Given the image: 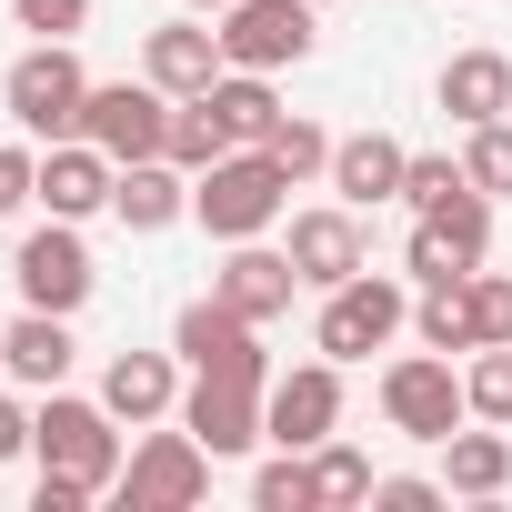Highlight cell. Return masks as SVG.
<instances>
[{
	"instance_id": "6da1fadb",
	"label": "cell",
	"mask_w": 512,
	"mask_h": 512,
	"mask_svg": "<svg viewBox=\"0 0 512 512\" xmlns=\"http://www.w3.org/2000/svg\"><path fill=\"white\" fill-rule=\"evenodd\" d=\"M0 111L21 121V141H81V111H91V71L71 41H31L11 71H0Z\"/></svg>"
},
{
	"instance_id": "7a4b0ae2",
	"label": "cell",
	"mask_w": 512,
	"mask_h": 512,
	"mask_svg": "<svg viewBox=\"0 0 512 512\" xmlns=\"http://www.w3.org/2000/svg\"><path fill=\"white\" fill-rule=\"evenodd\" d=\"M31 462L41 472H71V482H91V492H121V412L111 402H81V392H41V412H31Z\"/></svg>"
},
{
	"instance_id": "3957f363",
	"label": "cell",
	"mask_w": 512,
	"mask_h": 512,
	"mask_svg": "<svg viewBox=\"0 0 512 512\" xmlns=\"http://www.w3.org/2000/svg\"><path fill=\"white\" fill-rule=\"evenodd\" d=\"M282 201H292V171L272 151H221L211 171H191V221L211 241H262L282 221Z\"/></svg>"
},
{
	"instance_id": "277c9868",
	"label": "cell",
	"mask_w": 512,
	"mask_h": 512,
	"mask_svg": "<svg viewBox=\"0 0 512 512\" xmlns=\"http://www.w3.org/2000/svg\"><path fill=\"white\" fill-rule=\"evenodd\" d=\"M382 422L402 432V442H452L462 422H472V402H462V372H452V352H402V362H382Z\"/></svg>"
},
{
	"instance_id": "5b68a950",
	"label": "cell",
	"mask_w": 512,
	"mask_h": 512,
	"mask_svg": "<svg viewBox=\"0 0 512 512\" xmlns=\"http://www.w3.org/2000/svg\"><path fill=\"white\" fill-rule=\"evenodd\" d=\"M402 322H412V292H402L392 272H352V282L322 292L312 352H332V362H372L382 342H402Z\"/></svg>"
},
{
	"instance_id": "8992f818",
	"label": "cell",
	"mask_w": 512,
	"mask_h": 512,
	"mask_svg": "<svg viewBox=\"0 0 512 512\" xmlns=\"http://www.w3.org/2000/svg\"><path fill=\"white\" fill-rule=\"evenodd\" d=\"M171 352H181L191 372H211V382H272V352H262V322H251V312H231L221 292L181 302V322H171Z\"/></svg>"
},
{
	"instance_id": "52a82bcc",
	"label": "cell",
	"mask_w": 512,
	"mask_h": 512,
	"mask_svg": "<svg viewBox=\"0 0 512 512\" xmlns=\"http://www.w3.org/2000/svg\"><path fill=\"white\" fill-rule=\"evenodd\" d=\"M171 91L141 71V81H91V111H81V141H101L111 161H161L171 151Z\"/></svg>"
},
{
	"instance_id": "ba28073f",
	"label": "cell",
	"mask_w": 512,
	"mask_h": 512,
	"mask_svg": "<svg viewBox=\"0 0 512 512\" xmlns=\"http://www.w3.org/2000/svg\"><path fill=\"white\" fill-rule=\"evenodd\" d=\"M322 11H312V0H231V11H221V61L231 71H302L312 61V31Z\"/></svg>"
},
{
	"instance_id": "9c48e42d",
	"label": "cell",
	"mask_w": 512,
	"mask_h": 512,
	"mask_svg": "<svg viewBox=\"0 0 512 512\" xmlns=\"http://www.w3.org/2000/svg\"><path fill=\"white\" fill-rule=\"evenodd\" d=\"M262 432H272V452H312V442H332V432H342V362L322 352V362L272 372V392H262Z\"/></svg>"
},
{
	"instance_id": "30bf717a",
	"label": "cell",
	"mask_w": 512,
	"mask_h": 512,
	"mask_svg": "<svg viewBox=\"0 0 512 512\" xmlns=\"http://www.w3.org/2000/svg\"><path fill=\"white\" fill-rule=\"evenodd\" d=\"M201 492H211V452L191 442V422L131 442V462H121V502H131V512H191Z\"/></svg>"
},
{
	"instance_id": "8fae6325",
	"label": "cell",
	"mask_w": 512,
	"mask_h": 512,
	"mask_svg": "<svg viewBox=\"0 0 512 512\" xmlns=\"http://www.w3.org/2000/svg\"><path fill=\"white\" fill-rule=\"evenodd\" d=\"M11 282H21V302L31 312H81L91 302V241H81V221H41L21 251H11Z\"/></svg>"
},
{
	"instance_id": "7c38bea8",
	"label": "cell",
	"mask_w": 512,
	"mask_h": 512,
	"mask_svg": "<svg viewBox=\"0 0 512 512\" xmlns=\"http://www.w3.org/2000/svg\"><path fill=\"white\" fill-rule=\"evenodd\" d=\"M292 272H302V292H332V282H352V272H372V241H362V211L352 201H322V211H292Z\"/></svg>"
},
{
	"instance_id": "4fadbf2b",
	"label": "cell",
	"mask_w": 512,
	"mask_h": 512,
	"mask_svg": "<svg viewBox=\"0 0 512 512\" xmlns=\"http://www.w3.org/2000/svg\"><path fill=\"white\" fill-rule=\"evenodd\" d=\"M262 392H272V382H211V372H191V392H181L171 422H191V442H201L211 462H231V452H251V442H272V432H262Z\"/></svg>"
},
{
	"instance_id": "5bb4252c",
	"label": "cell",
	"mask_w": 512,
	"mask_h": 512,
	"mask_svg": "<svg viewBox=\"0 0 512 512\" xmlns=\"http://www.w3.org/2000/svg\"><path fill=\"white\" fill-rule=\"evenodd\" d=\"M211 292H221L231 312H251V322H282L292 292H302V272H292V251H272V241H221Z\"/></svg>"
},
{
	"instance_id": "9a60e30c",
	"label": "cell",
	"mask_w": 512,
	"mask_h": 512,
	"mask_svg": "<svg viewBox=\"0 0 512 512\" xmlns=\"http://www.w3.org/2000/svg\"><path fill=\"white\" fill-rule=\"evenodd\" d=\"M141 71H151V81H161L171 101H201V91H211V81H221L231 61H221V31H211V21L191 11V21H161V31L141 41Z\"/></svg>"
},
{
	"instance_id": "2e32d148",
	"label": "cell",
	"mask_w": 512,
	"mask_h": 512,
	"mask_svg": "<svg viewBox=\"0 0 512 512\" xmlns=\"http://www.w3.org/2000/svg\"><path fill=\"white\" fill-rule=\"evenodd\" d=\"M111 181H121V161H111L101 141H51V151H41V211H51V221L111 211Z\"/></svg>"
},
{
	"instance_id": "e0dca14e",
	"label": "cell",
	"mask_w": 512,
	"mask_h": 512,
	"mask_svg": "<svg viewBox=\"0 0 512 512\" xmlns=\"http://www.w3.org/2000/svg\"><path fill=\"white\" fill-rule=\"evenodd\" d=\"M432 101H442L462 131L512 121V51H452V61H442V81H432Z\"/></svg>"
},
{
	"instance_id": "ac0fdd59",
	"label": "cell",
	"mask_w": 512,
	"mask_h": 512,
	"mask_svg": "<svg viewBox=\"0 0 512 512\" xmlns=\"http://www.w3.org/2000/svg\"><path fill=\"white\" fill-rule=\"evenodd\" d=\"M0 362H11V382H31V392H61V382H71V362H81L71 312H31V302H21V322L0 332Z\"/></svg>"
},
{
	"instance_id": "d6986e66",
	"label": "cell",
	"mask_w": 512,
	"mask_h": 512,
	"mask_svg": "<svg viewBox=\"0 0 512 512\" xmlns=\"http://www.w3.org/2000/svg\"><path fill=\"white\" fill-rule=\"evenodd\" d=\"M191 211V171L161 151V161H121V181H111V221L121 231H171Z\"/></svg>"
},
{
	"instance_id": "ffe728a7",
	"label": "cell",
	"mask_w": 512,
	"mask_h": 512,
	"mask_svg": "<svg viewBox=\"0 0 512 512\" xmlns=\"http://www.w3.org/2000/svg\"><path fill=\"white\" fill-rule=\"evenodd\" d=\"M101 402H111L121 422H171V412H181V352H111Z\"/></svg>"
},
{
	"instance_id": "44dd1931",
	"label": "cell",
	"mask_w": 512,
	"mask_h": 512,
	"mask_svg": "<svg viewBox=\"0 0 512 512\" xmlns=\"http://www.w3.org/2000/svg\"><path fill=\"white\" fill-rule=\"evenodd\" d=\"M442 492L452 502H502L512 492V432L502 422H462L442 442Z\"/></svg>"
},
{
	"instance_id": "7402d4cb",
	"label": "cell",
	"mask_w": 512,
	"mask_h": 512,
	"mask_svg": "<svg viewBox=\"0 0 512 512\" xmlns=\"http://www.w3.org/2000/svg\"><path fill=\"white\" fill-rule=\"evenodd\" d=\"M402 161H412V151H402L392 131H352V141H332V171H322V181H332L352 211H372V201H402Z\"/></svg>"
},
{
	"instance_id": "603a6c76",
	"label": "cell",
	"mask_w": 512,
	"mask_h": 512,
	"mask_svg": "<svg viewBox=\"0 0 512 512\" xmlns=\"http://www.w3.org/2000/svg\"><path fill=\"white\" fill-rule=\"evenodd\" d=\"M201 101L221 111V131H231L241 151H262V141H272V121H282V91H272V71H221Z\"/></svg>"
},
{
	"instance_id": "cb8c5ba5",
	"label": "cell",
	"mask_w": 512,
	"mask_h": 512,
	"mask_svg": "<svg viewBox=\"0 0 512 512\" xmlns=\"http://www.w3.org/2000/svg\"><path fill=\"white\" fill-rule=\"evenodd\" d=\"M251 512H322V482H312V452H272L251 472Z\"/></svg>"
},
{
	"instance_id": "d4e9b609",
	"label": "cell",
	"mask_w": 512,
	"mask_h": 512,
	"mask_svg": "<svg viewBox=\"0 0 512 512\" xmlns=\"http://www.w3.org/2000/svg\"><path fill=\"white\" fill-rule=\"evenodd\" d=\"M412 332H422L432 352H472V282H432V292L412 302Z\"/></svg>"
},
{
	"instance_id": "484cf974",
	"label": "cell",
	"mask_w": 512,
	"mask_h": 512,
	"mask_svg": "<svg viewBox=\"0 0 512 512\" xmlns=\"http://www.w3.org/2000/svg\"><path fill=\"white\" fill-rule=\"evenodd\" d=\"M312 482H322V512H342V502H372L382 472H372V452H352V442L332 432V442H312Z\"/></svg>"
},
{
	"instance_id": "4316f807",
	"label": "cell",
	"mask_w": 512,
	"mask_h": 512,
	"mask_svg": "<svg viewBox=\"0 0 512 512\" xmlns=\"http://www.w3.org/2000/svg\"><path fill=\"white\" fill-rule=\"evenodd\" d=\"M462 402H472V422H502L512 432V342H482L462 362Z\"/></svg>"
},
{
	"instance_id": "83f0119b",
	"label": "cell",
	"mask_w": 512,
	"mask_h": 512,
	"mask_svg": "<svg viewBox=\"0 0 512 512\" xmlns=\"http://www.w3.org/2000/svg\"><path fill=\"white\" fill-rule=\"evenodd\" d=\"M262 151H272V161H282V171H292V191H302V181H322V171H332V131H322V121H302V111H282V121H272V141H262Z\"/></svg>"
},
{
	"instance_id": "f1b7e54d",
	"label": "cell",
	"mask_w": 512,
	"mask_h": 512,
	"mask_svg": "<svg viewBox=\"0 0 512 512\" xmlns=\"http://www.w3.org/2000/svg\"><path fill=\"white\" fill-rule=\"evenodd\" d=\"M402 272H412V282L432 292V282H472L482 262H472V251H462V241H452L442 221H412V251H402Z\"/></svg>"
},
{
	"instance_id": "f546056e",
	"label": "cell",
	"mask_w": 512,
	"mask_h": 512,
	"mask_svg": "<svg viewBox=\"0 0 512 512\" xmlns=\"http://www.w3.org/2000/svg\"><path fill=\"white\" fill-rule=\"evenodd\" d=\"M221 151H241V141L221 131V111H211V101H181V111H171V161H181V171H211Z\"/></svg>"
},
{
	"instance_id": "4dcf8cb0",
	"label": "cell",
	"mask_w": 512,
	"mask_h": 512,
	"mask_svg": "<svg viewBox=\"0 0 512 512\" xmlns=\"http://www.w3.org/2000/svg\"><path fill=\"white\" fill-rule=\"evenodd\" d=\"M462 171H472V191L512 201V121H482V131H462Z\"/></svg>"
},
{
	"instance_id": "1f68e13d",
	"label": "cell",
	"mask_w": 512,
	"mask_h": 512,
	"mask_svg": "<svg viewBox=\"0 0 512 512\" xmlns=\"http://www.w3.org/2000/svg\"><path fill=\"white\" fill-rule=\"evenodd\" d=\"M462 181H472V171H462V161H442V151H412V161H402V201H412V211H432V201H452Z\"/></svg>"
},
{
	"instance_id": "d6a6232c",
	"label": "cell",
	"mask_w": 512,
	"mask_h": 512,
	"mask_svg": "<svg viewBox=\"0 0 512 512\" xmlns=\"http://www.w3.org/2000/svg\"><path fill=\"white\" fill-rule=\"evenodd\" d=\"M512 342V272H472V352Z\"/></svg>"
},
{
	"instance_id": "836d02e7",
	"label": "cell",
	"mask_w": 512,
	"mask_h": 512,
	"mask_svg": "<svg viewBox=\"0 0 512 512\" xmlns=\"http://www.w3.org/2000/svg\"><path fill=\"white\" fill-rule=\"evenodd\" d=\"M11 21H21L31 41H81V31H91V0H11Z\"/></svg>"
},
{
	"instance_id": "e575fe53",
	"label": "cell",
	"mask_w": 512,
	"mask_h": 512,
	"mask_svg": "<svg viewBox=\"0 0 512 512\" xmlns=\"http://www.w3.org/2000/svg\"><path fill=\"white\" fill-rule=\"evenodd\" d=\"M31 201H41V151L31 141H0V221L31 211Z\"/></svg>"
},
{
	"instance_id": "d590c367",
	"label": "cell",
	"mask_w": 512,
	"mask_h": 512,
	"mask_svg": "<svg viewBox=\"0 0 512 512\" xmlns=\"http://www.w3.org/2000/svg\"><path fill=\"white\" fill-rule=\"evenodd\" d=\"M372 502H382V512H432V502H452V492H442L432 472H382V482H372Z\"/></svg>"
},
{
	"instance_id": "8d00e7d4",
	"label": "cell",
	"mask_w": 512,
	"mask_h": 512,
	"mask_svg": "<svg viewBox=\"0 0 512 512\" xmlns=\"http://www.w3.org/2000/svg\"><path fill=\"white\" fill-rule=\"evenodd\" d=\"M21 452H31V412L0 392V462H21Z\"/></svg>"
},
{
	"instance_id": "74e56055",
	"label": "cell",
	"mask_w": 512,
	"mask_h": 512,
	"mask_svg": "<svg viewBox=\"0 0 512 512\" xmlns=\"http://www.w3.org/2000/svg\"><path fill=\"white\" fill-rule=\"evenodd\" d=\"M181 11H211V21H221V11H231V0H181Z\"/></svg>"
},
{
	"instance_id": "f35d334b",
	"label": "cell",
	"mask_w": 512,
	"mask_h": 512,
	"mask_svg": "<svg viewBox=\"0 0 512 512\" xmlns=\"http://www.w3.org/2000/svg\"><path fill=\"white\" fill-rule=\"evenodd\" d=\"M312 11H322V0H312Z\"/></svg>"
},
{
	"instance_id": "ab89813d",
	"label": "cell",
	"mask_w": 512,
	"mask_h": 512,
	"mask_svg": "<svg viewBox=\"0 0 512 512\" xmlns=\"http://www.w3.org/2000/svg\"><path fill=\"white\" fill-rule=\"evenodd\" d=\"M0 372H11V362H0Z\"/></svg>"
}]
</instances>
